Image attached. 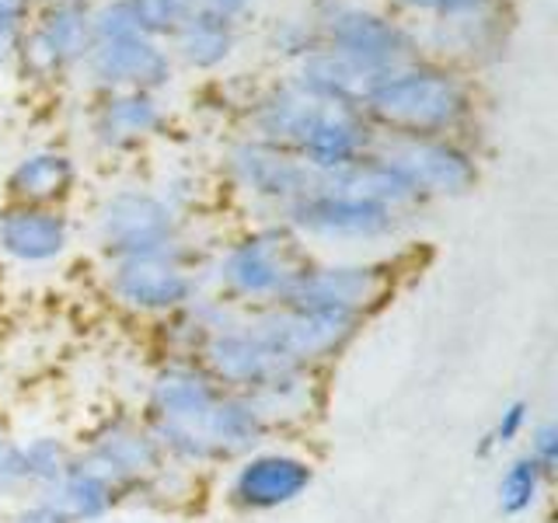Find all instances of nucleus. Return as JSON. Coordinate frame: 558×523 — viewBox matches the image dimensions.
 <instances>
[{"label": "nucleus", "instance_id": "nucleus-3", "mask_svg": "<svg viewBox=\"0 0 558 523\" xmlns=\"http://www.w3.org/2000/svg\"><path fill=\"white\" fill-rule=\"evenodd\" d=\"M248 321L272 353L296 370H318V366L339 360L356 342L366 318L339 307L314 304H269L248 311Z\"/></svg>", "mask_w": 558, "mask_h": 523}, {"label": "nucleus", "instance_id": "nucleus-26", "mask_svg": "<svg viewBox=\"0 0 558 523\" xmlns=\"http://www.w3.org/2000/svg\"><path fill=\"white\" fill-rule=\"evenodd\" d=\"M11 450H14V464L25 488V499L43 496L46 488L57 485L63 478V471L77 458V447L57 433H35L28 440H11Z\"/></svg>", "mask_w": 558, "mask_h": 523}, {"label": "nucleus", "instance_id": "nucleus-4", "mask_svg": "<svg viewBox=\"0 0 558 523\" xmlns=\"http://www.w3.org/2000/svg\"><path fill=\"white\" fill-rule=\"evenodd\" d=\"M95 241L105 258L136 255H189L182 241V217L157 188L126 185L101 199L95 214Z\"/></svg>", "mask_w": 558, "mask_h": 523}, {"label": "nucleus", "instance_id": "nucleus-24", "mask_svg": "<svg viewBox=\"0 0 558 523\" xmlns=\"http://www.w3.org/2000/svg\"><path fill=\"white\" fill-rule=\"evenodd\" d=\"M314 374H318V370H293V366H290V370L272 377L266 388H258L255 394H248L269 433L307 426L311 418L318 415L322 391H318V380H314Z\"/></svg>", "mask_w": 558, "mask_h": 523}, {"label": "nucleus", "instance_id": "nucleus-5", "mask_svg": "<svg viewBox=\"0 0 558 523\" xmlns=\"http://www.w3.org/2000/svg\"><path fill=\"white\" fill-rule=\"evenodd\" d=\"M105 293L130 314L168 318L203 293V272L192 252L112 258L105 269Z\"/></svg>", "mask_w": 558, "mask_h": 523}, {"label": "nucleus", "instance_id": "nucleus-6", "mask_svg": "<svg viewBox=\"0 0 558 523\" xmlns=\"http://www.w3.org/2000/svg\"><path fill=\"white\" fill-rule=\"evenodd\" d=\"M279 223H287L301 241H328V244H374L398 231V214L388 206L342 196L331 188H311L307 196L276 209Z\"/></svg>", "mask_w": 558, "mask_h": 523}, {"label": "nucleus", "instance_id": "nucleus-1", "mask_svg": "<svg viewBox=\"0 0 558 523\" xmlns=\"http://www.w3.org/2000/svg\"><path fill=\"white\" fill-rule=\"evenodd\" d=\"M360 112L388 139H436L464 126L471 95L447 70L409 63L384 74L366 92Z\"/></svg>", "mask_w": 558, "mask_h": 523}, {"label": "nucleus", "instance_id": "nucleus-22", "mask_svg": "<svg viewBox=\"0 0 558 523\" xmlns=\"http://www.w3.org/2000/svg\"><path fill=\"white\" fill-rule=\"evenodd\" d=\"M43 496L70 523H105L126 502V492L112 478H105L98 467L84 464L81 458H74V464L63 471V478L52 488H46Z\"/></svg>", "mask_w": 558, "mask_h": 523}, {"label": "nucleus", "instance_id": "nucleus-41", "mask_svg": "<svg viewBox=\"0 0 558 523\" xmlns=\"http://www.w3.org/2000/svg\"><path fill=\"white\" fill-rule=\"evenodd\" d=\"M105 523H171L168 516H133V520H105Z\"/></svg>", "mask_w": 558, "mask_h": 523}, {"label": "nucleus", "instance_id": "nucleus-15", "mask_svg": "<svg viewBox=\"0 0 558 523\" xmlns=\"http://www.w3.org/2000/svg\"><path fill=\"white\" fill-rule=\"evenodd\" d=\"M171 52L147 35H122V39L95 42L84 57V70L105 95L112 92H161L171 81Z\"/></svg>", "mask_w": 558, "mask_h": 523}, {"label": "nucleus", "instance_id": "nucleus-38", "mask_svg": "<svg viewBox=\"0 0 558 523\" xmlns=\"http://www.w3.org/2000/svg\"><path fill=\"white\" fill-rule=\"evenodd\" d=\"M32 11H35V0H0V22L4 25L25 28L32 22Z\"/></svg>", "mask_w": 558, "mask_h": 523}, {"label": "nucleus", "instance_id": "nucleus-10", "mask_svg": "<svg viewBox=\"0 0 558 523\" xmlns=\"http://www.w3.org/2000/svg\"><path fill=\"white\" fill-rule=\"evenodd\" d=\"M220 394H223V388L203 370L199 360L168 356L147 384L144 418L154 429L157 443H161L165 436L185 433L196 426L199 418L217 405Z\"/></svg>", "mask_w": 558, "mask_h": 523}, {"label": "nucleus", "instance_id": "nucleus-16", "mask_svg": "<svg viewBox=\"0 0 558 523\" xmlns=\"http://www.w3.org/2000/svg\"><path fill=\"white\" fill-rule=\"evenodd\" d=\"M374 147H377V133L371 122L363 119V112L353 109V105L328 101L318 122H314L311 133L304 136L296 157L322 179V174H331V171L360 161V157L371 154Z\"/></svg>", "mask_w": 558, "mask_h": 523}, {"label": "nucleus", "instance_id": "nucleus-37", "mask_svg": "<svg viewBox=\"0 0 558 523\" xmlns=\"http://www.w3.org/2000/svg\"><path fill=\"white\" fill-rule=\"evenodd\" d=\"M192 11H214L220 17H231V22H238V17L248 11L255 0H189Z\"/></svg>", "mask_w": 558, "mask_h": 523}, {"label": "nucleus", "instance_id": "nucleus-31", "mask_svg": "<svg viewBox=\"0 0 558 523\" xmlns=\"http://www.w3.org/2000/svg\"><path fill=\"white\" fill-rule=\"evenodd\" d=\"M322 46V32L318 22H304V17H279L269 28V49L279 57L290 60H304L311 49Z\"/></svg>", "mask_w": 558, "mask_h": 523}, {"label": "nucleus", "instance_id": "nucleus-7", "mask_svg": "<svg viewBox=\"0 0 558 523\" xmlns=\"http://www.w3.org/2000/svg\"><path fill=\"white\" fill-rule=\"evenodd\" d=\"M314 22L322 32V46H331L342 57L374 70V74H391L398 66L415 63V39L398 22L377 11L342 4V0H325Z\"/></svg>", "mask_w": 558, "mask_h": 523}, {"label": "nucleus", "instance_id": "nucleus-27", "mask_svg": "<svg viewBox=\"0 0 558 523\" xmlns=\"http://www.w3.org/2000/svg\"><path fill=\"white\" fill-rule=\"evenodd\" d=\"M35 25H39L46 39L57 46L66 66L84 63V57L95 46L92 8H46L39 17H35Z\"/></svg>", "mask_w": 558, "mask_h": 523}, {"label": "nucleus", "instance_id": "nucleus-42", "mask_svg": "<svg viewBox=\"0 0 558 523\" xmlns=\"http://www.w3.org/2000/svg\"><path fill=\"white\" fill-rule=\"evenodd\" d=\"M11 440V433H8V426H4V418H0V447H4Z\"/></svg>", "mask_w": 558, "mask_h": 523}, {"label": "nucleus", "instance_id": "nucleus-39", "mask_svg": "<svg viewBox=\"0 0 558 523\" xmlns=\"http://www.w3.org/2000/svg\"><path fill=\"white\" fill-rule=\"evenodd\" d=\"M17 39H22V28L0 22V66H4L8 60H14V52H17Z\"/></svg>", "mask_w": 558, "mask_h": 523}, {"label": "nucleus", "instance_id": "nucleus-28", "mask_svg": "<svg viewBox=\"0 0 558 523\" xmlns=\"http://www.w3.org/2000/svg\"><path fill=\"white\" fill-rule=\"evenodd\" d=\"M548 478L541 475V467L527 458V453H520L506 471L499 475V485H496V499H499V510L506 516H523L531 513L534 506L541 502V492H545Z\"/></svg>", "mask_w": 558, "mask_h": 523}, {"label": "nucleus", "instance_id": "nucleus-17", "mask_svg": "<svg viewBox=\"0 0 558 523\" xmlns=\"http://www.w3.org/2000/svg\"><path fill=\"white\" fill-rule=\"evenodd\" d=\"M70 248V220L60 206L8 203L0 209V252L22 266H49Z\"/></svg>", "mask_w": 558, "mask_h": 523}, {"label": "nucleus", "instance_id": "nucleus-2", "mask_svg": "<svg viewBox=\"0 0 558 523\" xmlns=\"http://www.w3.org/2000/svg\"><path fill=\"white\" fill-rule=\"evenodd\" d=\"M307 266L311 255L304 241L287 223L255 227L220 252L214 262V287L241 311H258L287 301Z\"/></svg>", "mask_w": 558, "mask_h": 523}, {"label": "nucleus", "instance_id": "nucleus-40", "mask_svg": "<svg viewBox=\"0 0 558 523\" xmlns=\"http://www.w3.org/2000/svg\"><path fill=\"white\" fill-rule=\"evenodd\" d=\"M43 8H92V0H39Z\"/></svg>", "mask_w": 558, "mask_h": 523}, {"label": "nucleus", "instance_id": "nucleus-29", "mask_svg": "<svg viewBox=\"0 0 558 523\" xmlns=\"http://www.w3.org/2000/svg\"><path fill=\"white\" fill-rule=\"evenodd\" d=\"M130 11L140 35L161 42L179 32V25L192 14V4L189 0H130Z\"/></svg>", "mask_w": 558, "mask_h": 523}, {"label": "nucleus", "instance_id": "nucleus-8", "mask_svg": "<svg viewBox=\"0 0 558 523\" xmlns=\"http://www.w3.org/2000/svg\"><path fill=\"white\" fill-rule=\"evenodd\" d=\"M311 485V458L283 447H258L234 461L231 482H227V502L241 513H276L307 496Z\"/></svg>", "mask_w": 558, "mask_h": 523}, {"label": "nucleus", "instance_id": "nucleus-19", "mask_svg": "<svg viewBox=\"0 0 558 523\" xmlns=\"http://www.w3.org/2000/svg\"><path fill=\"white\" fill-rule=\"evenodd\" d=\"M380 77L384 74H374V70L360 66L356 60L342 57V52H336L331 46H318V49H311L304 60H296V70L290 81L322 101L353 105V109H360L366 92H371Z\"/></svg>", "mask_w": 558, "mask_h": 523}, {"label": "nucleus", "instance_id": "nucleus-14", "mask_svg": "<svg viewBox=\"0 0 558 523\" xmlns=\"http://www.w3.org/2000/svg\"><path fill=\"white\" fill-rule=\"evenodd\" d=\"M227 171L241 192H248L252 199L269 203L283 209L287 203L307 196L311 188H318V174H314L301 157L290 150H279L272 144L248 136L227 150Z\"/></svg>", "mask_w": 558, "mask_h": 523}, {"label": "nucleus", "instance_id": "nucleus-33", "mask_svg": "<svg viewBox=\"0 0 558 523\" xmlns=\"http://www.w3.org/2000/svg\"><path fill=\"white\" fill-rule=\"evenodd\" d=\"M136 22L130 11V0H101L98 8H92V35L95 42L105 39H122V35H136Z\"/></svg>", "mask_w": 558, "mask_h": 523}, {"label": "nucleus", "instance_id": "nucleus-23", "mask_svg": "<svg viewBox=\"0 0 558 523\" xmlns=\"http://www.w3.org/2000/svg\"><path fill=\"white\" fill-rule=\"evenodd\" d=\"M77 185V161L66 150H32L8 174L11 203L25 206H60Z\"/></svg>", "mask_w": 558, "mask_h": 523}, {"label": "nucleus", "instance_id": "nucleus-11", "mask_svg": "<svg viewBox=\"0 0 558 523\" xmlns=\"http://www.w3.org/2000/svg\"><path fill=\"white\" fill-rule=\"evenodd\" d=\"M77 458L98 467L105 478H112L126 492V499L133 488L157 475L168 461L154 429L147 426V418H133V415L105 418L84 440V447H77Z\"/></svg>", "mask_w": 558, "mask_h": 523}, {"label": "nucleus", "instance_id": "nucleus-12", "mask_svg": "<svg viewBox=\"0 0 558 523\" xmlns=\"http://www.w3.org/2000/svg\"><path fill=\"white\" fill-rule=\"evenodd\" d=\"M196 360L223 391H234V394H255L258 388H266L272 377L290 370V366L272 353V345L252 328L248 314H244L241 321L220 328L217 336H209Z\"/></svg>", "mask_w": 558, "mask_h": 523}, {"label": "nucleus", "instance_id": "nucleus-13", "mask_svg": "<svg viewBox=\"0 0 558 523\" xmlns=\"http://www.w3.org/2000/svg\"><path fill=\"white\" fill-rule=\"evenodd\" d=\"M388 293V266H377V262H328V266H318V262H311L307 272L287 293V304L339 307L349 314H360V318H371V311H377Z\"/></svg>", "mask_w": 558, "mask_h": 523}, {"label": "nucleus", "instance_id": "nucleus-9", "mask_svg": "<svg viewBox=\"0 0 558 523\" xmlns=\"http://www.w3.org/2000/svg\"><path fill=\"white\" fill-rule=\"evenodd\" d=\"M374 150L405 174L418 199H461L478 185V161L450 136L384 139Z\"/></svg>", "mask_w": 558, "mask_h": 523}, {"label": "nucleus", "instance_id": "nucleus-21", "mask_svg": "<svg viewBox=\"0 0 558 523\" xmlns=\"http://www.w3.org/2000/svg\"><path fill=\"white\" fill-rule=\"evenodd\" d=\"M165 126V109L147 92L105 95L92 119V133L105 150H130L157 136Z\"/></svg>", "mask_w": 558, "mask_h": 523}, {"label": "nucleus", "instance_id": "nucleus-25", "mask_svg": "<svg viewBox=\"0 0 558 523\" xmlns=\"http://www.w3.org/2000/svg\"><path fill=\"white\" fill-rule=\"evenodd\" d=\"M238 28L231 17H220L214 11H192L179 32L171 35V60L179 57L192 70H214L234 57Z\"/></svg>", "mask_w": 558, "mask_h": 523}, {"label": "nucleus", "instance_id": "nucleus-18", "mask_svg": "<svg viewBox=\"0 0 558 523\" xmlns=\"http://www.w3.org/2000/svg\"><path fill=\"white\" fill-rule=\"evenodd\" d=\"M322 98L307 95L304 87H296L293 81H287L283 87H276L266 98L255 105L252 112V136L262 139V144H272L279 150L296 154L304 144V136L311 133V126L318 122V115L325 112Z\"/></svg>", "mask_w": 558, "mask_h": 523}, {"label": "nucleus", "instance_id": "nucleus-35", "mask_svg": "<svg viewBox=\"0 0 558 523\" xmlns=\"http://www.w3.org/2000/svg\"><path fill=\"white\" fill-rule=\"evenodd\" d=\"M405 11H418V14H433L440 22H450V17H464V14H478L485 8H493V0H395Z\"/></svg>", "mask_w": 558, "mask_h": 523}, {"label": "nucleus", "instance_id": "nucleus-34", "mask_svg": "<svg viewBox=\"0 0 558 523\" xmlns=\"http://www.w3.org/2000/svg\"><path fill=\"white\" fill-rule=\"evenodd\" d=\"M527 458L541 467V475L548 482L555 478V471H558V426L555 423H537L531 429Z\"/></svg>", "mask_w": 558, "mask_h": 523}, {"label": "nucleus", "instance_id": "nucleus-32", "mask_svg": "<svg viewBox=\"0 0 558 523\" xmlns=\"http://www.w3.org/2000/svg\"><path fill=\"white\" fill-rule=\"evenodd\" d=\"M527 423H531V405L523 398L510 401V405H502L499 418L493 423V429L482 436V443L475 447V453H478V458H493L496 450L520 440L523 429H527Z\"/></svg>", "mask_w": 558, "mask_h": 523}, {"label": "nucleus", "instance_id": "nucleus-36", "mask_svg": "<svg viewBox=\"0 0 558 523\" xmlns=\"http://www.w3.org/2000/svg\"><path fill=\"white\" fill-rule=\"evenodd\" d=\"M4 523H70L46 496H28L4 516Z\"/></svg>", "mask_w": 558, "mask_h": 523}, {"label": "nucleus", "instance_id": "nucleus-30", "mask_svg": "<svg viewBox=\"0 0 558 523\" xmlns=\"http://www.w3.org/2000/svg\"><path fill=\"white\" fill-rule=\"evenodd\" d=\"M14 60L22 63V70H25L28 77H35V81H52V77H60L63 70H66V63L57 52V46L46 39L39 25L22 28V39H17Z\"/></svg>", "mask_w": 558, "mask_h": 523}, {"label": "nucleus", "instance_id": "nucleus-20", "mask_svg": "<svg viewBox=\"0 0 558 523\" xmlns=\"http://www.w3.org/2000/svg\"><path fill=\"white\" fill-rule=\"evenodd\" d=\"M318 185L322 188H331V192H342V196H353V199H366V203L388 206V209H395V214H401L405 206L423 203L405 174H401L388 161V157L377 154V150L363 154L360 161L345 165L339 171L322 174Z\"/></svg>", "mask_w": 558, "mask_h": 523}]
</instances>
